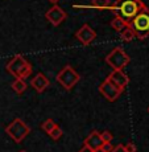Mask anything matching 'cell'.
<instances>
[{
    "label": "cell",
    "instance_id": "6da1fadb",
    "mask_svg": "<svg viewBox=\"0 0 149 152\" xmlns=\"http://www.w3.org/2000/svg\"><path fill=\"white\" fill-rule=\"evenodd\" d=\"M144 7L147 5L141 0H116L113 4L110 5L108 10L129 23Z\"/></svg>",
    "mask_w": 149,
    "mask_h": 152
},
{
    "label": "cell",
    "instance_id": "7a4b0ae2",
    "mask_svg": "<svg viewBox=\"0 0 149 152\" xmlns=\"http://www.w3.org/2000/svg\"><path fill=\"white\" fill-rule=\"evenodd\" d=\"M5 69H7V72L9 74H12L16 78H20V80H25L32 74V65L21 54L15 56L12 60L7 64Z\"/></svg>",
    "mask_w": 149,
    "mask_h": 152
},
{
    "label": "cell",
    "instance_id": "3957f363",
    "mask_svg": "<svg viewBox=\"0 0 149 152\" xmlns=\"http://www.w3.org/2000/svg\"><path fill=\"white\" fill-rule=\"evenodd\" d=\"M131 28L135 31L139 40H144L149 36V8L144 7L129 21Z\"/></svg>",
    "mask_w": 149,
    "mask_h": 152
},
{
    "label": "cell",
    "instance_id": "277c9868",
    "mask_svg": "<svg viewBox=\"0 0 149 152\" xmlns=\"http://www.w3.org/2000/svg\"><path fill=\"white\" fill-rule=\"evenodd\" d=\"M5 132H7V135L9 136L13 142L21 143L23 140L29 135L31 128H29V126L25 123V122H23L21 119H19V118H16L12 123H9L7 127H5Z\"/></svg>",
    "mask_w": 149,
    "mask_h": 152
},
{
    "label": "cell",
    "instance_id": "5b68a950",
    "mask_svg": "<svg viewBox=\"0 0 149 152\" xmlns=\"http://www.w3.org/2000/svg\"><path fill=\"white\" fill-rule=\"evenodd\" d=\"M106 62L108 64L113 70H123L131 62V58L121 48L118 46V48L112 49L108 53V56L106 57Z\"/></svg>",
    "mask_w": 149,
    "mask_h": 152
},
{
    "label": "cell",
    "instance_id": "8992f818",
    "mask_svg": "<svg viewBox=\"0 0 149 152\" xmlns=\"http://www.w3.org/2000/svg\"><path fill=\"white\" fill-rule=\"evenodd\" d=\"M57 81L61 83V86L65 87V90H71L78 82L81 81V75L75 72L70 65H66L65 68L57 74Z\"/></svg>",
    "mask_w": 149,
    "mask_h": 152
},
{
    "label": "cell",
    "instance_id": "52a82bcc",
    "mask_svg": "<svg viewBox=\"0 0 149 152\" xmlns=\"http://www.w3.org/2000/svg\"><path fill=\"white\" fill-rule=\"evenodd\" d=\"M99 91H100V94L108 102H115L116 99L121 95V93L124 91V90L115 86L113 83H111L108 80H104L103 82L100 83V86H99Z\"/></svg>",
    "mask_w": 149,
    "mask_h": 152
},
{
    "label": "cell",
    "instance_id": "ba28073f",
    "mask_svg": "<svg viewBox=\"0 0 149 152\" xmlns=\"http://www.w3.org/2000/svg\"><path fill=\"white\" fill-rule=\"evenodd\" d=\"M66 17H68L66 12L61 7H58L57 4H54L53 7L46 11V13H45V19L48 20L52 25H54V27H58L63 20H66Z\"/></svg>",
    "mask_w": 149,
    "mask_h": 152
},
{
    "label": "cell",
    "instance_id": "9c48e42d",
    "mask_svg": "<svg viewBox=\"0 0 149 152\" xmlns=\"http://www.w3.org/2000/svg\"><path fill=\"white\" fill-rule=\"evenodd\" d=\"M75 37H77L79 41L83 44V45H90L92 41L95 40L96 37V33L95 31L90 27L89 24H83L82 27L77 31V33H75Z\"/></svg>",
    "mask_w": 149,
    "mask_h": 152
},
{
    "label": "cell",
    "instance_id": "30bf717a",
    "mask_svg": "<svg viewBox=\"0 0 149 152\" xmlns=\"http://www.w3.org/2000/svg\"><path fill=\"white\" fill-rule=\"evenodd\" d=\"M106 80H108L111 83H113L115 86L120 87L123 90H124L125 86L129 83V77H128L123 70H112Z\"/></svg>",
    "mask_w": 149,
    "mask_h": 152
},
{
    "label": "cell",
    "instance_id": "8fae6325",
    "mask_svg": "<svg viewBox=\"0 0 149 152\" xmlns=\"http://www.w3.org/2000/svg\"><path fill=\"white\" fill-rule=\"evenodd\" d=\"M31 85H32V87H33V89L36 90L37 93H44L49 87V85H50V81H49V78L46 77L45 74H42V73H39V74H36L33 78H32Z\"/></svg>",
    "mask_w": 149,
    "mask_h": 152
},
{
    "label": "cell",
    "instance_id": "7c38bea8",
    "mask_svg": "<svg viewBox=\"0 0 149 152\" xmlns=\"http://www.w3.org/2000/svg\"><path fill=\"white\" fill-rule=\"evenodd\" d=\"M84 145H87L89 148H91L92 151H96L103 145V142L100 139V132L98 131H92L86 139H84Z\"/></svg>",
    "mask_w": 149,
    "mask_h": 152
},
{
    "label": "cell",
    "instance_id": "4fadbf2b",
    "mask_svg": "<svg viewBox=\"0 0 149 152\" xmlns=\"http://www.w3.org/2000/svg\"><path fill=\"white\" fill-rule=\"evenodd\" d=\"M111 5L110 0H91V5H74L75 7H82V8H98V10H108Z\"/></svg>",
    "mask_w": 149,
    "mask_h": 152
},
{
    "label": "cell",
    "instance_id": "5bb4252c",
    "mask_svg": "<svg viewBox=\"0 0 149 152\" xmlns=\"http://www.w3.org/2000/svg\"><path fill=\"white\" fill-rule=\"evenodd\" d=\"M129 23L128 21H125L123 17L120 16H115L112 19V21H111V27H112L115 31H118V32H121L124 28H127V27H129Z\"/></svg>",
    "mask_w": 149,
    "mask_h": 152
},
{
    "label": "cell",
    "instance_id": "9a60e30c",
    "mask_svg": "<svg viewBox=\"0 0 149 152\" xmlns=\"http://www.w3.org/2000/svg\"><path fill=\"white\" fill-rule=\"evenodd\" d=\"M27 87H28L27 82H25L24 80H20V78H16V80L13 81V83H12L13 91L17 93V94H23V93L27 90Z\"/></svg>",
    "mask_w": 149,
    "mask_h": 152
},
{
    "label": "cell",
    "instance_id": "2e32d148",
    "mask_svg": "<svg viewBox=\"0 0 149 152\" xmlns=\"http://www.w3.org/2000/svg\"><path fill=\"white\" fill-rule=\"evenodd\" d=\"M135 37H136V33H135V31L131 28V25H129V27H127V28H124L120 32V39L123 40V41H127V42L128 41H132Z\"/></svg>",
    "mask_w": 149,
    "mask_h": 152
},
{
    "label": "cell",
    "instance_id": "e0dca14e",
    "mask_svg": "<svg viewBox=\"0 0 149 152\" xmlns=\"http://www.w3.org/2000/svg\"><path fill=\"white\" fill-rule=\"evenodd\" d=\"M55 126H57V123H55L53 119H46V121L44 122L42 124H41V128H42V130L45 131L46 134H49V132H50V131L55 127Z\"/></svg>",
    "mask_w": 149,
    "mask_h": 152
},
{
    "label": "cell",
    "instance_id": "ac0fdd59",
    "mask_svg": "<svg viewBox=\"0 0 149 152\" xmlns=\"http://www.w3.org/2000/svg\"><path fill=\"white\" fill-rule=\"evenodd\" d=\"M62 134H63V131L61 130V127L57 124V126H55V127L53 128V130L49 132V136H50V138L53 139V140H58V139L61 138V136H62Z\"/></svg>",
    "mask_w": 149,
    "mask_h": 152
},
{
    "label": "cell",
    "instance_id": "d6986e66",
    "mask_svg": "<svg viewBox=\"0 0 149 152\" xmlns=\"http://www.w3.org/2000/svg\"><path fill=\"white\" fill-rule=\"evenodd\" d=\"M112 134L110 132V131H103V132H100V139L103 143H111V140H112Z\"/></svg>",
    "mask_w": 149,
    "mask_h": 152
},
{
    "label": "cell",
    "instance_id": "ffe728a7",
    "mask_svg": "<svg viewBox=\"0 0 149 152\" xmlns=\"http://www.w3.org/2000/svg\"><path fill=\"white\" fill-rule=\"evenodd\" d=\"M125 147V151L127 152H136V145H135V143H132V142H129L127 145H124Z\"/></svg>",
    "mask_w": 149,
    "mask_h": 152
},
{
    "label": "cell",
    "instance_id": "44dd1931",
    "mask_svg": "<svg viewBox=\"0 0 149 152\" xmlns=\"http://www.w3.org/2000/svg\"><path fill=\"white\" fill-rule=\"evenodd\" d=\"M100 148H102L103 151H106V152H112L113 145L111 144V143H103V145H102Z\"/></svg>",
    "mask_w": 149,
    "mask_h": 152
},
{
    "label": "cell",
    "instance_id": "7402d4cb",
    "mask_svg": "<svg viewBox=\"0 0 149 152\" xmlns=\"http://www.w3.org/2000/svg\"><path fill=\"white\" fill-rule=\"evenodd\" d=\"M112 152H127V151H125V147L123 144H118L116 147H113Z\"/></svg>",
    "mask_w": 149,
    "mask_h": 152
},
{
    "label": "cell",
    "instance_id": "603a6c76",
    "mask_svg": "<svg viewBox=\"0 0 149 152\" xmlns=\"http://www.w3.org/2000/svg\"><path fill=\"white\" fill-rule=\"evenodd\" d=\"M78 152H94V151H92L91 148H89L87 145H83V148H82L81 151H78Z\"/></svg>",
    "mask_w": 149,
    "mask_h": 152
},
{
    "label": "cell",
    "instance_id": "cb8c5ba5",
    "mask_svg": "<svg viewBox=\"0 0 149 152\" xmlns=\"http://www.w3.org/2000/svg\"><path fill=\"white\" fill-rule=\"evenodd\" d=\"M49 1H50V3H52V4H53V5H54V4H57V3H58V1H60V0H49Z\"/></svg>",
    "mask_w": 149,
    "mask_h": 152
},
{
    "label": "cell",
    "instance_id": "d4e9b609",
    "mask_svg": "<svg viewBox=\"0 0 149 152\" xmlns=\"http://www.w3.org/2000/svg\"><path fill=\"white\" fill-rule=\"evenodd\" d=\"M94 152H106V151H103L102 148H99V150H96V151H94Z\"/></svg>",
    "mask_w": 149,
    "mask_h": 152
},
{
    "label": "cell",
    "instance_id": "484cf974",
    "mask_svg": "<svg viewBox=\"0 0 149 152\" xmlns=\"http://www.w3.org/2000/svg\"><path fill=\"white\" fill-rule=\"evenodd\" d=\"M20 152H27V151H20Z\"/></svg>",
    "mask_w": 149,
    "mask_h": 152
},
{
    "label": "cell",
    "instance_id": "4316f807",
    "mask_svg": "<svg viewBox=\"0 0 149 152\" xmlns=\"http://www.w3.org/2000/svg\"><path fill=\"white\" fill-rule=\"evenodd\" d=\"M148 113H149V107H148Z\"/></svg>",
    "mask_w": 149,
    "mask_h": 152
}]
</instances>
